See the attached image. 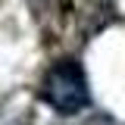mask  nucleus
Segmentation results:
<instances>
[{"label": "nucleus", "mask_w": 125, "mask_h": 125, "mask_svg": "<svg viewBox=\"0 0 125 125\" xmlns=\"http://www.w3.org/2000/svg\"><path fill=\"white\" fill-rule=\"evenodd\" d=\"M41 97H44V103H50L60 116H75V113H81V109L91 103L84 69H81L75 60L56 62V66L44 75Z\"/></svg>", "instance_id": "obj_1"}]
</instances>
